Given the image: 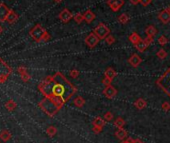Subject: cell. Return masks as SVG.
I'll return each mask as SVG.
<instances>
[{"mask_svg":"<svg viewBox=\"0 0 170 143\" xmlns=\"http://www.w3.org/2000/svg\"><path fill=\"white\" fill-rule=\"evenodd\" d=\"M93 32L98 36L99 39H105V38L110 34V29L104 24V23L101 22L94 28Z\"/></svg>","mask_w":170,"mask_h":143,"instance_id":"6","label":"cell"},{"mask_svg":"<svg viewBox=\"0 0 170 143\" xmlns=\"http://www.w3.org/2000/svg\"><path fill=\"white\" fill-rule=\"evenodd\" d=\"M4 106H5V108L7 109L8 111H13L14 109L17 107V104H16L15 101H13V100H8Z\"/></svg>","mask_w":170,"mask_h":143,"instance_id":"27","label":"cell"},{"mask_svg":"<svg viewBox=\"0 0 170 143\" xmlns=\"http://www.w3.org/2000/svg\"><path fill=\"white\" fill-rule=\"evenodd\" d=\"M57 133V128L55 126H48L46 129V134L48 135L49 137H53L55 136V134Z\"/></svg>","mask_w":170,"mask_h":143,"instance_id":"28","label":"cell"},{"mask_svg":"<svg viewBox=\"0 0 170 143\" xmlns=\"http://www.w3.org/2000/svg\"><path fill=\"white\" fill-rule=\"evenodd\" d=\"M151 1H152V0H140V4L145 7V6H148L151 3Z\"/></svg>","mask_w":170,"mask_h":143,"instance_id":"39","label":"cell"},{"mask_svg":"<svg viewBox=\"0 0 170 143\" xmlns=\"http://www.w3.org/2000/svg\"><path fill=\"white\" fill-rule=\"evenodd\" d=\"M128 39H129V41L131 42L132 44L133 45H135V44H137L138 42L142 39V38L140 37V35L138 34V33H136V32H133V33H131V34L129 35V37H128Z\"/></svg>","mask_w":170,"mask_h":143,"instance_id":"20","label":"cell"},{"mask_svg":"<svg viewBox=\"0 0 170 143\" xmlns=\"http://www.w3.org/2000/svg\"><path fill=\"white\" fill-rule=\"evenodd\" d=\"M73 14L69 11V9L67 8H64L62 11H61L59 13V15H58V18L60 19L61 21H62L63 23H68L71 19L73 18Z\"/></svg>","mask_w":170,"mask_h":143,"instance_id":"11","label":"cell"},{"mask_svg":"<svg viewBox=\"0 0 170 143\" xmlns=\"http://www.w3.org/2000/svg\"><path fill=\"white\" fill-rule=\"evenodd\" d=\"M104 76H106V77L108 78H110L111 80L114 79L116 76H117V72L116 71L113 69L112 67H108L106 70H105V72H104Z\"/></svg>","mask_w":170,"mask_h":143,"instance_id":"22","label":"cell"},{"mask_svg":"<svg viewBox=\"0 0 170 143\" xmlns=\"http://www.w3.org/2000/svg\"><path fill=\"white\" fill-rule=\"evenodd\" d=\"M133 143H143L140 139H133Z\"/></svg>","mask_w":170,"mask_h":143,"instance_id":"44","label":"cell"},{"mask_svg":"<svg viewBox=\"0 0 170 143\" xmlns=\"http://www.w3.org/2000/svg\"><path fill=\"white\" fill-rule=\"evenodd\" d=\"M156 86L170 97V67L156 80Z\"/></svg>","mask_w":170,"mask_h":143,"instance_id":"4","label":"cell"},{"mask_svg":"<svg viewBox=\"0 0 170 143\" xmlns=\"http://www.w3.org/2000/svg\"><path fill=\"white\" fill-rule=\"evenodd\" d=\"M102 129H103V128H98V127H93L92 128V130H93L94 133H95V134H99V133L102 131Z\"/></svg>","mask_w":170,"mask_h":143,"instance_id":"40","label":"cell"},{"mask_svg":"<svg viewBox=\"0 0 170 143\" xmlns=\"http://www.w3.org/2000/svg\"><path fill=\"white\" fill-rule=\"evenodd\" d=\"M54 1H55L56 3H60V2H62L63 0H54Z\"/></svg>","mask_w":170,"mask_h":143,"instance_id":"45","label":"cell"},{"mask_svg":"<svg viewBox=\"0 0 170 143\" xmlns=\"http://www.w3.org/2000/svg\"><path fill=\"white\" fill-rule=\"evenodd\" d=\"M9 12H10V8H8L5 3H0V22H5L7 20Z\"/></svg>","mask_w":170,"mask_h":143,"instance_id":"9","label":"cell"},{"mask_svg":"<svg viewBox=\"0 0 170 143\" xmlns=\"http://www.w3.org/2000/svg\"><path fill=\"white\" fill-rule=\"evenodd\" d=\"M18 18H19V16H18V14L13 10V9H10V12H9V15L7 17V22L9 23V24H13V23H15Z\"/></svg>","mask_w":170,"mask_h":143,"instance_id":"17","label":"cell"},{"mask_svg":"<svg viewBox=\"0 0 170 143\" xmlns=\"http://www.w3.org/2000/svg\"><path fill=\"white\" fill-rule=\"evenodd\" d=\"M12 73V68L0 57V84L5 83Z\"/></svg>","mask_w":170,"mask_h":143,"instance_id":"5","label":"cell"},{"mask_svg":"<svg viewBox=\"0 0 170 143\" xmlns=\"http://www.w3.org/2000/svg\"><path fill=\"white\" fill-rule=\"evenodd\" d=\"M158 43L161 45V46H164V45H166L168 43V39H167V37L166 36H164V35H161V36H159L158 37Z\"/></svg>","mask_w":170,"mask_h":143,"instance_id":"31","label":"cell"},{"mask_svg":"<svg viewBox=\"0 0 170 143\" xmlns=\"http://www.w3.org/2000/svg\"><path fill=\"white\" fill-rule=\"evenodd\" d=\"M63 105L64 103L60 99L54 97H44L38 104V106L50 117L56 115Z\"/></svg>","mask_w":170,"mask_h":143,"instance_id":"2","label":"cell"},{"mask_svg":"<svg viewBox=\"0 0 170 143\" xmlns=\"http://www.w3.org/2000/svg\"><path fill=\"white\" fill-rule=\"evenodd\" d=\"M145 33H146V35H147V36L154 37V36L158 33V31H157L156 28H155V26H153V25H149V26H147V28L145 29Z\"/></svg>","mask_w":170,"mask_h":143,"instance_id":"23","label":"cell"},{"mask_svg":"<svg viewBox=\"0 0 170 143\" xmlns=\"http://www.w3.org/2000/svg\"><path fill=\"white\" fill-rule=\"evenodd\" d=\"M73 103H74V105L76 106V107L81 108L85 104V99L82 96H77L76 98L73 100Z\"/></svg>","mask_w":170,"mask_h":143,"instance_id":"25","label":"cell"},{"mask_svg":"<svg viewBox=\"0 0 170 143\" xmlns=\"http://www.w3.org/2000/svg\"><path fill=\"white\" fill-rule=\"evenodd\" d=\"M102 93L106 98L113 99L117 95V89L114 86H112V85H108V86H105V88L103 89Z\"/></svg>","mask_w":170,"mask_h":143,"instance_id":"10","label":"cell"},{"mask_svg":"<svg viewBox=\"0 0 170 143\" xmlns=\"http://www.w3.org/2000/svg\"><path fill=\"white\" fill-rule=\"evenodd\" d=\"M17 71H18V73H19L20 75L22 74H24V73H27L28 71H27V68L25 67V66H19V67L17 68Z\"/></svg>","mask_w":170,"mask_h":143,"instance_id":"38","label":"cell"},{"mask_svg":"<svg viewBox=\"0 0 170 143\" xmlns=\"http://www.w3.org/2000/svg\"><path fill=\"white\" fill-rule=\"evenodd\" d=\"M21 76V79L24 81V82H27V81H29L30 79H31V76H30V74L29 73H24V74H22V75H20Z\"/></svg>","mask_w":170,"mask_h":143,"instance_id":"37","label":"cell"},{"mask_svg":"<svg viewBox=\"0 0 170 143\" xmlns=\"http://www.w3.org/2000/svg\"><path fill=\"white\" fill-rule=\"evenodd\" d=\"M29 35L33 38L35 42H42V41H48L50 39L49 33L46 31L40 24H36L32 29L29 31Z\"/></svg>","mask_w":170,"mask_h":143,"instance_id":"3","label":"cell"},{"mask_svg":"<svg viewBox=\"0 0 170 143\" xmlns=\"http://www.w3.org/2000/svg\"><path fill=\"white\" fill-rule=\"evenodd\" d=\"M129 20H130V17H129L128 14H126V13H122L118 16V21L123 25L127 24V23L129 22Z\"/></svg>","mask_w":170,"mask_h":143,"instance_id":"24","label":"cell"},{"mask_svg":"<svg viewBox=\"0 0 170 143\" xmlns=\"http://www.w3.org/2000/svg\"><path fill=\"white\" fill-rule=\"evenodd\" d=\"M121 143H133V138H129V139H124V140H122Z\"/></svg>","mask_w":170,"mask_h":143,"instance_id":"43","label":"cell"},{"mask_svg":"<svg viewBox=\"0 0 170 143\" xmlns=\"http://www.w3.org/2000/svg\"><path fill=\"white\" fill-rule=\"evenodd\" d=\"M153 39H154V37H151V36H147V37L145 38V40L147 41L149 44L152 43V42H153Z\"/></svg>","mask_w":170,"mask_h":143,"instance_id":"41","label":"cell"},{"mask_svg":"<svg viewBox=\"0 0 170 143\" xmlns=\"http://www.w3.org/2000/svg\"><path fill=\"white\" fill-rule=\"evenodd\" d=\"M161 108H162L163 111H166V112L169 111L170 110V104H169V102H167V101L163 102L162 105H161Z\"/></svg>","mask_w":170,"mask_h":143,"instance_id":"36","label":"cell"},{"mask_svg":"<svg viewBox=\"0 0 170 143\" xmlns=\"http://www.w3.org/2000/svg\"><path fill=\"white\" fill-rule=\"evenodd\" d=\"M3 32V28H2V26H0V34Z\"/></svg>","mask_w":170,"mask_h":143,"instance_id":"46","label":"cell"},{"mask_svg":"<svg viewBox=\"0 0 170 143\" xmlns=\"http://www.w3.org/2000/svg\"><path fill=\"white\" fill-rule=\"evenodd\" d=\"M74 21L77 23V24H81V23L84 21V18H83V14H81L80 12H77L76 14H74L73 16Z\"/></svg>","mask_w":170,"mask_h":143,"instance_id":"29","label":"cell"},{"mask_svg":"<svg viewBox=\"0 0 170 143\" xmlns=\"http://www.w3.org/2000/svg\"><path fill=\"white\" fill-rule=\"evenodd\" d=\"M146 105H147V102H146V100H144L143 98H139L134 102V106L136 109H138V110H142V109L146 107Z\"/></svg>","mask_w":170,"mask_h":143,"instance_id":"19","label":"cell"},{"mask_svg":"<svg viewBox=\"0 0 170 143\" xmlns=\"http://www.w3.org/2000/svg\"><path fill=\"white\" fill-rule=\"evenodd\" d=\"M113 124L117 128H123L125 125V120L122 117H117L114 120V122H113Z\"/></svg>","mask_w":170,"mask_h":143,"instance_id":"26","label":"cell"},{"mask_svg":"<svg viewBox=\"0 0 170 143\" xmlns=\"http://www.w3.org/2000/svg\"><path fill=\"white\" fill-rule=\"evenodd\" d=\"M149 45L150 44L145 39H141L137 44L134 45V47H135L136 49H137V51H139V52H144L146 49L148 48Z\"/></svg>","mask_w":170,"mask_h":143,"instance_id":"14","label":"cell"},{"mask_svg":"<svg viewBox=\"0 0 170 143\" xmlns=\"http://www.w3.org/2000/svg\"><path fill=\"white\" fill-rule=\"evenodd\" d=\"M156 56L158 57L159 59L163 60V59H165V58L167 57V52L165 51L163 48H161V49H159V50L156 52Z\"/></svg>","mask_w":170,"mask_h":143,"instance_id":"30","label":"cell"},{"mask_svg":"<svg viewBox=\"0 0 170 143\" xmlns=\"http://www.w3.org/2000/svg\"><path fill=\"white\" fill-rule=\"evenodd\" d=\"M114 135L116 136L117 139H119V140H124L127 138V136H128V134H127V131L124 129V128H118V129L115 131L114 133Z\"/></svg>","mask_w":170,"mask_h":143,"instance_id":"16","label":"cell"},{"mask_svg":"<svg viewBox=\"0 0 170 143\" xmlns=\"http://www.w3.org/2000/svg\"><path fill=\"white\" fill-rule=\"evenodd\" d=\"M113 113L111 112V111H108V112H106L105 114H104V120L105 121H112L113 120Z\"/></svg>","mask_w":170,"mask_h":143,"instance_id":"32","label":"cell"},{"mask_svg":"<svg viewBox=\"0 0 170 143\" xmlns=\"http://www.w3.org/2000/svg\"><path fill=\"white\" fill-rule=\"evenodd\" d=\"M95 14H94L90 9H88V10H86L84 13H83V18H84V21L88 23V24H90V23L95 19Z\"/></svg>","mask_w":170,"mask_h":143,"instance_id":"15","label":"cell"},{"mask_svg":"<svg viewBox=\"0 0 170 143\" xmlns=\"http://www.w3.org/2000/svg\"><path fill=\"white\" fill-rule=\"evenodd\" d=\"M129 1L132 5H137V4L140 3V0H129Z\"/></svg>","mask_w":170,"mask_h":143,"instance_id":"42","label":"cell"},{"mask_svg":"<svg viewBox=\"0 0 170 143\" xmlns=\"http://www.w3.org/2000/svg\"><path fill=\"white\" fill-rule=\"evenodd\" d=\"M38 89L44 97L58 98L64 104L77 92V88L61 72L45 77L39 83Z\"/></svg>","mask_w":170,"mask_h":143,"instance_id":"1","label":"cell"},{"mask_svg":"<svg viewBox=\"0 0 170 143\" xmlns=\"http://www.w3.org/2000/svg\"><path fill=\"white\" fill-rule=\"evenodd\" d=\"M142 58L137 54V53H133L129 58H128V63L134 68H137L138 66L142 63Z\"/></svg>","mask_w":170,"mask_h":143,"instance_id":"12","label":"cell"},{"mask_svg":"<svg viewBox=\"0 0 170 143\" xmlns=\"http://www.w3.org/2000/svg\"><path fill=\"white\" fill-rule=\"evenodd\" d=\"M106 3L113 12H117L124 5L125 1L124 0H107Z\"/></svg>","mask_w":170,"mask_h":143,"instance_id":"8","label":"cell"},{"mask_svg":"<svg viewBox=\"0 0 170 143\" xmlns=\"http://www.w3.org/2000/svg\"><path fill=\"white\" fill-rule=\"evenodd\" d=\"M0 143H1V142H0Z\"/></svg>","mask_w":170,"mask_h":143,"instance_id":"48","label":"cell"},{"mask_svg":"<svg viewBox=\"0 0 170 143\" xmlns=\"http://www.w3.org/2000/svg\"><path fill=\"white\" fill-rule=\"evenodd\" d=\"M79 74H80V72L77 69H72L71 71H70V76H71L72 78H77Z\"/></svg>","mask_w":170,"mask_h":143,"instance_id":"34","label":"cell"},{"mask_svg":"<svg viewBox=\"0 0 170 143\" xmlns=\"http://www.w3.org/2000/svg\"><path fill=\"white\" fill-rule=\"evenodd\" d=\"M166 10H167V11H168V12L170 13V5H169V6H168V7L166 8Z\"/></svg>","mask_w":170,"mask_h":143,"instance_id":"47","label":"cell"},{"mask_svg":"<svg viewBox=\"0 0 170 143\" xmlns=\"http://www.w3.org/2000/svg\"><path fill=\"white\" fill-rule=\"evenodd\" d=\"M111 82H112V80L110 78L106 77V76H104V78L102 79V84L104 85V86H108V85H111Z\"/></svg>","mask_w":170,"mask_h":143,"instance_id":"35","label":"cell"},{"mask_svg":"<svg viewBox=\"0 0 170 143\" xmlns=\"http://www.w3.org/2000/svg\"><path fill=\"white\" fill-rule=\"evenodd\" d=\"M158 19L163 23V24H168L170 22V13L166 10V8L159 12Z\"/></svg>","mask_w":170,"mask_h":143,"instance_id":"13","label":"cell"},{"mask_svg":"<svg viewBox=\"0 0 170 143\" xmlns=\"http://www.w3.org/2000/svg\"><path fill=\"white\" fill-rule=\"evenodd\" d=\"M92 125H93V127L103 128V127L105 126V120H104V118H101L100 116L94 118V120L92 121Z\"/></svg>","mask_w":170,"mask_h":143,"instance_id":"18","label":"cell"},{"mask_svg":"<svg viewBox=\"0 0 170 143\" xmlns=\"http://www.w3.org/2000/svg\"><path fill=\"white\" fill-rule=\"evenodd\" d=\"M11 138V133L8 129H3L0 132V139L4 142H7Z\"/></svg>","mask_w":170,"mask_h":143,"instance_id":"21","label":"cell"},{"mask_svg":"<svg viewBox=\"0 0 170 143\" xmlns=\"http://www.w3.org/2000/svg\"><path fill=\"white\" fill-rule=\"evenodd\" d=\"M99 40H100V39H99L98 36L94 32L89 33V34L85 37V39H84L85 44H86L89 48H94V47H95L99 43Z\"/></svg>","mask_w":170,"mask_h":143,"instance_id":"7","label":"cell"},{"mask_svg":"<svg viewBox=\"0 0 170 143\" xmlns=\"http://www.w3.org/2000/svg\"><path fill=\"white\" fill-rule=\"evenodd\" d=\"M105 42H106V43L108 44V45H112L113 43H114V42H115V38L114 37H113L112 35H108L106 38H105Z\"/></svg>","mask_w":170,"mask_h":143,"instance_id":"33","label":"cell"}]
</instances>
